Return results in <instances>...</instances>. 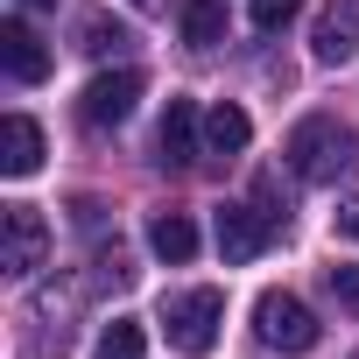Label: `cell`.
Listing matches in <instances>:
<instances>
[{
    "label": "cell",
    "mask_w": 359,
    "mask_h": 359,
    "mask_svg": "<svg viewBox=\"0 0 359 359\" xmlns=\"http://www.w3.org/2000/svg\"><path fill=\"white\" fill-rule=\"evenodd\" d=\"M22 8H57V0H22Z\"/></svg>",
    "instance_id": "obj_21"
},
{
    "label": "cell",
    "mask_w": 359,
    "mask_h": 359,
    "mask_svg": "<svg viewBox=\"0 0 359 359\" xmlns=\"http://www.w3.org/2000/svg\"><path fill=\"white\" fill-rule=\"evenodd\" d=\"M296 8H303V0H254V29H268V36H275V29H289V22H296Z\"/></svg>",
    "instance_id": "obj_19"
},
{
    "label": "cell",
    "mask_w": 359,
    "mask_h": 359,
    "mask_svg": "<svg viewBox=\"0 0 359 359\" xmlns=\"http://www.w3.org/2000/svg\"><path fill=\"white\" fill-rule=\"evenodd\" d=\"M134 99H141V71H99L92 85H85V99H78V120L85 127H120L127 113H134Z\"/></svg>",
    "instance_id": "obj_5"
},
{
    "label": "cell",
    "mask_w": 359,
    "mask_h": 359,
    "mask_svg": "<svg viewBox=\"0 0 359 359\" xmlns=\"http://www.w3.org/2000/svg\"><path fill=\"white\" fill-rule=\"evenodd\" d=\"M92 268H99V289H127V282H134V261H127V247H120V240H113V247H99V261H92Z\"/></svg>",
    "instance_id": "obj_17"
},
{
    "label": "cell",
    "mask_w": 359,
    "mask_h": 359,
    "mask_svg": "<svg viewBox=\"0 0 359 359\" xmlns=\"http://www.w3.org/2000/svg\"><path fill=\"white\" fill-rule=\"evenodd\" d=\"M254 338H261L268 352H310V345H317V317H310L303 296L268 289V296L254 303Z\"/></svg>",
    "instance_id": "obj_3"
},
{
    "label": "cell",
    "mask_w": 359,
    "mask_h": 359,
    "mask_svg": "<svg viewBox=\"0 0 359 359\" xmlns=\"http://www.w3.org/2000/svg\"><path fill=\"white\" fill-rule=\"evenodd\" d=\"M0 64H8L15 85H43L50 78V50H43V36L29 22H0Z\"/></svg>",
    "instance_id": "obj_9"
},
{
    "label": "cell",
    "mask_w": 359,
    "mask_h": 359,
    "mask_svg": "<svg viewBox=\"0 0 359 359\" xmlns=\"http://www.w3.org/2000/svg\"><path fill=\"white\" fill-rule=\"evenodd\" d=\"M219 36H226V8H219V0H191V8H184V43L212 50Z\"/></svg>",
    "instance_id": "obj_15"
},
{
    "label": "cell",
    "mask_w": 359,
    "mask_h": 359,
    "mask_svg": "<svg viewBox=\"0 0 359 359\" xmlns=\"http://www.w3.org/2000/svg\"><path fill=\"white\" fill-rule=\"evenodd\" d=\"M352 359H359V352H352Z\"/></svg>",
    "instance_id": "obj_22"
},
{
    "label": "cell",
    "mask_w": 359,
    "mask_h": 359,
    "mask_svg": "<svg viewBox=\"0 0 359 359\" xmlns=\"http://www.w3.org/2000/svg\"><path fill=\"white\" fill-rule=\"evenodd\" d=\"M275 233H289V198H282V184H275V176H261V184H254V198H247Z\"/></svg>",
    "instance_id": "obj_16"
},
{
    "label": "cell",
    "mask_w": 359,
    "mask_h": 359,
    "mask_svg": "<svg viewBox=\"0 0 359 359\" xmlns=\"http://www.w3.org/2000/svg\"><path fill=\"white\" fill-rule=\"evenodd\" d=\"M43 254H50L43 212L36 205H8V212H0V268H8V275H36Z\"/></svg>",
    "instance_id": "obj_4"
},
{
    "label": "cell",
    "mask_w": 359,
    "mask_h": 359,
    "mask_svg": "<svg viewBox=\"0 0 359 359\" xmlns=\"http://www.w3.org/2000/svg\"><path fill=\"white\" fill-rule=\"evenodd\" d=\"M134 36H127V22H113V15H85L78 22V50L85 57H120Z\"/></svg>",
    "instance_id": "obj_13"
},
{
    "label": "cell",
    "mask_w": 359,
    "mask_h": 359,
    "mask_svg": "<svg viewBox=\"0 0 359 359\" xmlns=\"http://www.w3.org/2000/svg\"><path fill=\"white\" fill-rule=\"evenodd\" d=\"M219 317H226V296H219V289H184V296L162 303V331H169V345L191 352V359L219 345Z\"/></svg>",
    "instance_id": "obj_2"
},
{
    "label": "cell",
    "mask_w": 359,
    "mask_h": 359,
    "mask_svg": "<svg viewBox=\"0 0 359 359\" xmlns=\"http://www.w3.org/2000/svg\"><path fill=\"white\" fill-rule=\"evenodd\" d=\"M338 233H345V240H359V191L338 205Z\"/></svg>",
    "instance_id": "obj_20"
},
{
    "label": "cell",
    "mask_w": 359,
    "mask_h": 359,
    "mask_svg": "<svg viewBox=\"0 0 359 359\" xmlns=\"http://www.w3.org/2000/svg\"><path fill=\"white\" fill-rule=\"evenodd\" d=\"M148 247H155L169 268H184V261L198 254V226H191L184 212H155V219H148Z\"/></svg>",
    "instance_id": "obj_12"
},
{
    "label": "cell",
    "mask_w": 359,
    "mask_h": 359,
    "mask_svg": "<svg viewBox=\"0 0 359 359\" xmlns=\"http://www.w3.org/2000/svg\"><path fill=\"white\" fill-rule=\"evenodd\" d=\"M0 169L8 176H36L43 169V127L29 113H8V127H0Z\"/></svg>",
    "instance_id": "obj_10"
},
{
    "label": "cell",
    "mask_w": 359,
    "mask_h": 359,
    "mask_svg": "<svg viewBox=\"0 0 359 359\" xmlns=\"http://www.w3.org/2000/svg\"><path fill=\"white\" fill-rule=\"evenodd\" d=\"M324 289H331V296H338V303H345V310L359 317V268H352V261H338V268H324Z\"/></svg>",
    "instance_id": "obj_18"
},
{
    "label": "cell",
    "mask_w": 359,
    "mask_h": 359,
    "mask_svg": "<svg viewBox=\"0 0 359 359\" xmlns=\"http://www.w3.org/2000/svg\"><path fill=\"white\" fill-rule=\"evenodd\" d=\"M282 155H289V169L303 176V184H338V176L352 169V155H359V141H352L345 120L310 113V120H296V134H289Z\"/></svg>",
    "instance_id": "obj_1"
},
{
    "label": "cell",
    "mask_w": 359,
    "mask_h": 359,
    "mask_svg": "<svg viewBox=\"0 0 359 359\" xmlns=\"http://www.w3.org/2000/svg\"><path fill=\"white\" fill-rule=\"evenodd\" d=\"M148 352V331L134 324V317H113L99 338H92V359H141Z\"/></svg>",
    "instance_id": "obj_14"
},
{
    "label": "cell",
    "mask_w": 359,
    "mask_h": 359,
    "mask_svg": "<svg viewBox=\"0 0 359 359\" xmlns=\"http://www.w3.org/2000/svg\"><path fill=\"white\" fill-rule=\"evenodd\" d=\"M282 233L254 212V205H219V254L240 268V261H254V254H268Z\"/></svg>",
    "instance_id": "obj_7"
},
{
    "label": "cell",
    "mask_w": 359,
    "mask_h": 359,
    "mask_svg": "<svg viewBox=\"0 0 359 359\" xmlns=\"http://www.w3.org/2000/svg\"><path fill=\"white\" fill-rule=\"evenodd\" d=\"M198 106L191 99H169V113H162V127H155V162L162 169H191L198 155H205V141H198Z\"/></svg>",
    "instance_id": "obj_6"
},
{
    "label": "cell",
    "mask_w": 359,
    "mask_h": 359,
    "mask_svg": "<svg viewBox=\"0 0 359 359\" xmlns=\"http://www.w3.org/2000/svg\"><path fill=\"white\" fill-rule=\"evenodd\" d=\"M247 141H254V120H247L240 106H212V113H205V155L233 162V155H240Z\"/></svg>",
    "instance_id": "obj_11"
},
{
    "label": "cell",
    "mask_w": 359,
    "mask_h": 359,
    "mask_svg": "<svg viewBox=\"0 0 359 359\" xmlns=\"http://www.w3.org/2000/svg\"><path fill=\"white\" fill-rule=\"evenodd\" d=\"M310 50H317V64H352L359 57V0H331L310 29Z\"/></svg>",
    "instance_id": "obj_8"
}]
</instances>
